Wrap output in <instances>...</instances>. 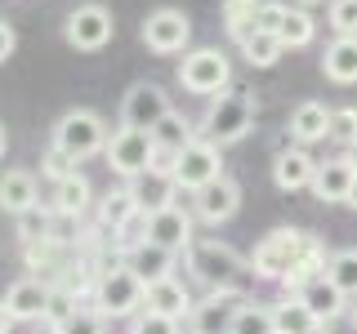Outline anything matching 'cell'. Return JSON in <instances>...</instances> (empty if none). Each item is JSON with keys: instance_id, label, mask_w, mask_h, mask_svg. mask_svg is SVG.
<instances>
[{"instance_id": "cell-1", "label": "cell", "mask_w": 357, "mask_h": 334, "mask_svg": "<svg viewBox=\"0 0 357 334\" xmlns=\"http://www.w3.org/2000/svg\"><path fill=\"white\" fill-rule=\"evenodd\" d=\"M188 267H192V276L206 281L210 289H237L241 294L245 281H250V263L223 241H192L188 245Z\"/></svg>"}, {"instance_id": "cell-2", "label": "cell", "mask_w": 357, "mask_h": 334, "mask_svg": "<svg viewBox=\"0 0 357 334\" xmlns=\"http://www.w3.org/2000/svg\"><path fill=\"white\" fill-rule=\"evenodd\" d=\"M255 125V103L245 89H223L219 98H210L206 116H201V138L215 148H232L241 143Z\"/></svg>"}, {"instance_id": "cell-3", "label": "cell", "mask_w": 357, "mask_h": 334, "mask_svg": "<svg viewBox=\"0 0 357 334\" xmlns=\"http://www.w3.org/2000/svg\"><path fill=\"white\" fill-rule=\"evenodd\" d=\"M304 241H308V232H299V228H273L259 245H255L250 272L259 276V281H277V285H282L286 276L299 267V259H304Z\"/></svg>"}, {"instance_id": "cell-4", "label": "cell", "mask_w": 357, "mask_h": 334, "mask_svg": "<svg viewBox=\"0 0 357 334\" xmlns=\"http://www.w3.org/2000/svg\"><path fill=\"white\" fill-rule=\"evenodd\" d=\"M107 125H103V116L98 111H89V107H72V111H63L59 116V125H54V148L67 152L76 165L89 161V156H98V152H107Z\"/></svg>"}, {"instance_id": "cell-5", "label": "cell", "mask_w": 357, "mask_h": 334, "mask_svg": "<svg viewBox=\"0 0 357 334\" xmlns=\"http://www.w3.org/2000/svg\"><path fill=\"white\" fill-rule=\"evenodd\" d=\"M178 85H183L188 94L219 98L223 89L232 85V63H228V54L215 49V45H201V49L183 54V63H178Z\"/></svg>"}, {"instance_id": "cell-6", "label": "cell", "mask_w": 357, "mask_h": 334, "mask_svg": "<svg viewBox=\"0 0 357 334\" xmlns=\"http://www.w3.org/2000/svg\"><path fill=\"white\" fill-rule=\"evenodd\" d=\"M219 152H223V148H215V143H206V138L197 134V138L174 156V165H170L174 187H183V192H201L206 183L223 178V156H219Z\"/></svg>"}, {"instance_id": "cell-7", "label": "cell", "mask_w": 357, "mask_h": 334, "mask_svg": "<svg viewBox=\"0 0 357 334\" xmlns=\"http://www.w3.org/2000/svg\"><path fill=\"white\" fill-rule=\"evenodd\" d=\"M94 299H98V312H107V317H134V312L143 308V299H148V285H143L126 263H116L98 276Z\"/></svg>"}, {"instance_id": "cell-8", "label": "cell", "mask_w": 357, "mask_h": 334, "mask_svg": "<svg viewBox=\"0 0 357 334\" xmlns=\"http://www.w3.org/2000/svg\"><path fill=\"white\" fill-rule=\"evenodd\" d=\"M103 156H107V165L121 178H139V174H148L152 165H156V138H152L148 129H126V125H121L107 138V152Z\"/></svg>"}, {"instance_id": "cell-9", "label": "cell", "mask_w": 357, "mask_h": 334, "mask_svg": "<svg viewBox=\"0 0 357 334\" xmlns=\"http://www.w3.org/2000/svg\"><path fill=\"white\" fill-rule=\"evenodd\" d=\"M165 116H170V98H165V89L152 85V81L130 85L126 98H121V125L126 129H148L152 134Z\"/></svg>"}, {"instance_id": "cell-10", "label": "cell", "mask_w": 357, "mask_h": 334, "mask_svg": "<svg viewBox=\"0 0 357 334\" xmlns=\"http://www.w3.org/2000/svg\"><path fill=\"white\" fill-rule=\"evenodd\" d=\"M188 40H192V22L183 9H152L143 18V45L152 54H183Z\"/></svg>"}, {"instance_id": "cell-11", "label": "cell", "mask_w": 357, "mask_h": 334, "mask_svg": "<svg viewBox=\"0 0 357 334\" xmlns=\"http://www.w3.org/2000/svg\"><path fill=\"white\" fill-rule=\"evenodd\" d=\"M63 36H67V45H72V49L98 54V49L112 40V14H107L103 5H76L72 14H67Z\"/></svg>"}, {"instance_id": "cell-12", "label": "cell", "mask_w": 357, "mask_h": 334, "mask_svg": "<svg viewBox=\"0 0 357 334\" xmlns=\"http://www.w3.org/2000/svg\"><path fill=\"white\" fill-rule=\"evenodd\" d=\"M143 241L161 245V250H188L192 245V214L178 205H165V209H152V214H143Z\"/></svg>"}, {"instance_id": "cell-13", "label": "cell", "mask_w": 357, "mask_h": 334, "mask_svg": "<svg viewBox=\"0 0 357 334\" xmlns=\"http://www.w3.org/2000/svg\"><path fill=\"white\" fill-rule=\"evenodd\" d=\"M237 209H241V187L232 183L228 174L215 178V183H206L201 192H192V214H197L201 223H210V228L228 223Z\"/></svg>"}, {"instance_id": "cell-14", "label": "cell", "mask_w": 357, "mask_h": 334, "mask_svg": "<svg viewBox=\"0 0 357 334\" xmlns=\"http://www.w3.org/2000/svg\"><path fill=\"white\" fill-rule=\"evenodd\" d=\"M245 299L237 289H210L206 299L192 308V317H188V334H228L232 326V312H237Z\"/></svg>"}, {"instance_id": "cell-15", "label": "cell", "mask_w": 357, "mask_h": 334, "mask_svg": "<svg viewBox=\"0 0 357 334\" xmlns=\"http://www.w3.org/2000/svg\"><path fill=\"white\" fill-rule=\"evenodd\" d=\"M290 299H299V303L312 312V321H317V326H331V321L349 317V294H344V289L335 285L331 276H317V281H308L299 294H290Z\"/></svg>"}, {"instance_id": "cell-16", "label": "cell", "mask_w": 357, "mask_h": 334, "mask_svg": "<svg viewBox=\"0 0 357 334\" xmlns=\"http://www.w3.org/2000/svg\"><path fill=\"white\" fill-rule=\"evenodd\" d=\"M50 294H54V285H45L40 276H22V281H14L5 289V312L14 321H45Z\"/></svg>"}, {"instance_id": "cell-17", "label": "cell", "mask_w": 357, "mask_h": 334, "mask_svg": "<svg viewBox=\"0 0 357 334\" xmlns=\"http://www.w3.org/2000/svg\"><path fill=\"white\" fill-rule=\"evenodd\" d=\"M353 178H357V170L344 156H331V161H317V174H312V187L308 192L321 200V205H344L349 200V192H353Z\"/></svg>"}, {"instance_id": "cell-18", "label": "cell", "mask_w": 357, "mask_h": 334, "mask_svg": "<svg viewBox=\"0 0 357 334\" xmlns=\"http://www.w3.org/2000/svg\"><path fill=\"white\" fill-rule=\"evenodd\" d=\"M121 263H126L143 285H156V281H165V276H174V254L161 250V245H152V241H130Z\"/></svg>"}, {"instance_id": "cell-19", "label": "cell", "mask_w": 357, "mask_h": 334, "mask_svg": "<svg viewBox=\"0 0 357 334\" xmlns=\"http://www.w3.org/2000/svg\"><path fill=\"white\" fill-rule=\"evenodd\" d=\"M312 174H317V161L308 156V148H286L277 152L273 161V183L282 187V192H304V187H312Z\"/></svg>"}, {"instance_id": "cell-20", "label": "cell", "mask_w": 357, "mask_h": 334, "mask_svg": "<svg viewBox=\"0 0 357 334\" xmlns=\"http://www.w3.org/2000/svg\"><path fill=\"white\" fill-rule=\"evenodd\" d=\"M143 308H148V312H161V317H170V321H188L197 303H192V294H188V285L178 281V276H165V281L148 285Z\"/></svg>"}, {"instance_id": "cell-21", "label": "cell", "mask_w": 357, "mask_h": 334, "mask_svg": "<svg viewBox=\"0 0 357 334\" xmlns=\"http://www.w3.org/2000/svg\"><path fill=\"white\" fill-rule=\"evenodd\" d=\"M290 134H295L299 148L331 138V107H326V103H317V98H304V103L290 111Z\"/></svg>"}, {"instance_id": "cell-22", "label": "cell", "mask_w": 357, "mask_h": 334, "mask_svg": "<svg viewBox=\"0 0 357 334\" xmlns=\"http://www.w3.org/2000/svg\"><path fill=\"white\" fill-rule=\"evenodd\" d=\"M174 178L170 170H148V174H139V178H130V196L139 200V209L143 214H152V209H165V205H174Z\"/></svg>"}, {"instance_id": "cell-23", "label": "cell", "mask_w": 357, "mask_h": 334, "mask_svg": "<svg viewBox=\"0 0 357 334\" xmlns=\"http://www.w3.org/2000/svg\"><path fill=\"white\" fill-rule=\"evenodd\" d=\"M321 72L335 85H357V36H335L321 54Z\"/></svg>"}, {"instance_id": "cell-24", "label": "cell", "mask_w": 357, "mask_h": 334, "mask_svg": "<svg viewBox=\"0 0 357 334\" xmlns=\"http://www.w3.org/2000/svg\"><path fill=\"white\" fill-rule=\"evenodd\" d=\"M0 209H5V214H27V209H36V174H27V170L0 174Z\"/></svg>"}, {"instance_id": "cell-25", "label": "cell", "mask_w": 357, "mask_h": 334, "mask_svg": "<svg viewBox=\"0 0 357 334\" xmlns=\"http://www.w3.org/2000/svg\"><path fill=\"white\" fill-rule=\"evenodd\" d=\"M98 223L112 228V232H126L130 223H143V209H139V200L130 196V187H116V192H107L98 200Z\"/></svg>"}, {"instance_id": "cell-26", "label": "cell", "mask_w": 357, "mask_h": 334, "mask_svg": "<svg viewBox=\"0 0 357 334\" xmlns=\"http://www.w3.org/2000/svg\"><path fill=\"white\" fill-rule=\"evenodd\" d=\"M259 9H264V0H223V27H228V36L237 45L259 27Z\"/></svg>"}, {"instance_id": "cell-27", "label": "cell", "mask_w": 357, "mask_h": 334, "mask_svg": "<svg viewBox=\"0 0 357 334\" xmlns=\"http://www.w3.org/2000/svg\"><path fill=\"white\" fill-rule=\"evenodd\" d=\"M54 209H59L63 218H81L89 209V183L85 174H72L63 178V183H54Z\"/></svg>"}, {"instance_id": "cell-28", "label": "cell", "mask_w": 357, "mask_h": 334, "mask_svg": "<svg viewBox=\"0 0 357 334\" xmlns=\"http://www.w3.org/2000/svg\"><path fill=\"white\" fill-rule=\"evenodd\" d=\"M273 326L277 334H308V330H317V321H312V312L299 299H282V303H273Z\"/></svg>"}, {"instance_id": "cell-29", "label": "cell", "mask_w": 357, "mask_h": 334, "mask_svg": "<svg viewBox=\"0 0 357 334\" xmlns=\"http://www.w3.org/2000/svg\"><path fill=\"white\" fill-rule=\"evenodd\" d=\"M312 36H317V22L308 18V9H286L282 27H277V40L286 49H304V45H312Z\"/></svg>"}, {"instance_id": "cell-30", "label": "cell", "mask_w": 357, "mask_h": 334, "mask_svg": "<svg viewBox=\"0 0 357 334\" xmlns=\"http://www.w3.org/2000/svg\"><path fill=\"white\" fill-rule=\"evenodd\" d=\"M286 45L273 36V31H250V36L241 40V58L250 67H277V58H282Z\"/></svg>"}, {"instance_id": "cell-31", "label": "cell", "mask_w": 357, "mask_h": 334, "mask_svg": "<svg viewBox=\"0 0 357 334\" xmlns=\"http://www.w3.org/2000/svg\"><path fill=\"white\" fill-rule=\"evenodd\" d=\"M228 334H277V326H273V308H268V303H241L237 312H232Z\"/></svg>"}, {"instance_id": "cell-32", "label": "cell", "mask_w": 357, "mask_h": 334, "mask_svg": "<svg viewBox=\"0 0 357 334\" xmlns=\"http://www.w3.org/2000/svg\"><path fill=\"white\" fill-rule=\"evenodd\" d=\"M326 276H331V281L340 285L349 299H357V250H340V254H331Z\"/></svg>"}, {"instance_id": "cell-33", "label": "cell", "mask_w": 357, "mask_h": 334, "mask_svg": "<svg viewBox=\"0 0 357 334\" xmlns=\"http://www.w3.org/2000/svg\"><path fill=\"white\" fill-rule=\"evenodd\" d=\"M331 143L340 148L357 143V107H331Z\"/></svg>"}, {"instance_id": "cell-34", "label": "cell", "mask_w": 357, "mask_h": 334, "mask_svg": "<svg viewBox=\"0 0 357 334\" xmlns=\"http://www.w3.org/2000/svg\"><path fill=\"white\" fill-rule=\"evenodd\" d=\"M331 31L335 36H357V0H331Z\"/></svg>"}, {"instance_id": "cell-35", "label": "cell", "mask_w": 357, "mask_h": 334, "mask_svg": "<svg viewBox=\"0 0 357 334\" xmlns=\"http://www.w3.org/2000/svg\"><path fill=\"white\" fill-rule=\"evenodd\" d=\"M40 174H45V178H54V183H63V178H72V174H76V161H72L67 152L50 148V152L40 156Z\"/></svg>"}, {"instance_id": "cell-36", "label": "cell", "mask_w": 357, "mask_h": 334, "mask_svg": "<svg viewBox=\"0 0 357 334\" xmlns=\"http://www.w3.org/2000/svg\"><path fill=\"white\" fill-rule=\"evenodd\" d=\"M54 334H103V317H98V312H81V308H76Z\"/></svg>"}, {"instance_id": "cell-37", "label": "cell", "mask_w": 357, "mask_h": 334, "mask_svg": "<svg viewBox=\"0 0 357 334\" xmlns=\"http://www.w3.org/2000/svg\"><path fill=\"white\" fill-rule=\"evenodd\" d=\"M18 237L22 241H50V218L40 214V209H27V214H18Z\"/></svg>"}, {"instance_id": "cell-38", "label": "cell", "mask_w": 357, "mask_h": 334, "mask_svg": "<svg viewBox=\"0 0 357 334\" xmlns=\"http://www.w3.org/2000/svg\"><path fill=\"white\" fill-rule=\"evenodd\" d=\"M130 334H178V321L161 317V312H139L134 317V330Z\"/></svg>"}, {"instance_id": "cell-39", "label": "cell", "mask_w": 357, "mask_h": 334, "mask_svg": "<svg viewBox=\"0 0 357 334\" xmlns=\"http://www.w3.org/2000/svg\"><path fill=\"white\" fill-rule=\"evenodd\" d=\"M72 312H76V303H72V289H54V294H50V312H45V321H50V326L59 330L63 321L72 317Z\"/></svg>"}, {"instance_id": "cell-40", "label": "cell", "mask_w": 357, "mask_h": 334, "mask_svg": "<svg viewBox=\"0 0 357 334\" xmlns=\"http://www.w3.org/2000/svg\"><path fill=\"white\" fill-rule=\"evenodd\" d=\"M286 9H290V5H282V0H264V9H259V27H255V31H273V36H277V27H282Z\"/></svg>"}, {"instance_id": "cell-41", "label": "cell", "mask_w": 357, "mask_h": 334, "mask_svg": "<svg viewBox=\"0 0 357 334\" xmlns=\"http://www.w3.org/2000/svg\"><path fill=\"white\" fill-rule=\"evenodd\" d=\"M14 45H18V36H14V27H9V22L0 18V63H5L9 54H14Z\"/></svg>"}, {"instance_id": "cell-42", "label": "cell", "mask_w": 357, "mask_h": 334, "mask_svg": "<svg viewBox=\"0 0 357 334\" xmlns=\"http://www.w3.org/2000/svg\"><path fill=\"white\" fill-rule=\"evenodd\" d=\"M9 330H14V317L5 312V299H0V334H9Z\"/></svg>"}, {"instance_id": "cell-43", "label": "cell", "mask_w": 357, "mask_h": 334, "mask_svg": "<svg viewBox=\"0 0 357 334\" xmlns=\"http://www.w3.org/2000/svg\"><path fill=\"white\" fill-rule=\"evenodd\" d=\"M344 161H349L353 170H357V143H353V148H344Z\"/></svg>"}, {"instance_id": "cell-44", "label": "cell", "mask_w": 357, "mask_h": 334, "mask_svg": "<svg viewBox=\"0 0 357 334\" xmlns=\"http://www.w3.org/2000/svg\"><path fill=\"white\" fill-rule=\"evenodd\" d=\"M349 326L357 330V299H349Z\"/></svg>"}, {"instance_id": "cell-45", "label": "cell", "mask_w": 357, "mask_h": 334, "mask_svg": "<svg viewBox=\"0 0 357 334\" xmlns=\"http://www.w3.org/2000/svg\"><path fill=\"white\" fill-rule=\"evenodd\" d=\"M349 209H357V178H353V192H349V200H344Z\"/></svg>"}, {"instance_id": "cell-46", "label": "cell", "mask_w": 357, "mask_h": 334, "mask_svg": "<svg viewBox=\"0 0 357 334\" xmlns=\"http://www.w3.org/2000/svg\"><path fill=\"white\" fill-rule=\"evenodd\" d=\"M5 143H9V138H5V125H0V156H5Z\"/></svg>"}, {"instance_id": "cell-47", "label": "cell", "mask_w": 357, "mask_h": 334, "mask_svg": "<svg viewBox=\"0 0 357 334\" xmlns=\"http://www.w3.org/2000/svg\"><path fill=\"white\" fill-rule=\"evenodd\" d=\"M308 334H331V326H317V330H308Z\"/></svg>"}, {"instance_id": "cell-48", "label": "cell", "mask_w": 357, "mask_h": 334, "mask_svg": "<svg viewBox=\"0 0 357 334\" xmlns=\"http://www.w3.org/2000/svg\"><path fill=\"white\" fill-rule=\"evenodd\" d=\"M299 5H321V0H299Z\"/></svg>"}]
</instances>
